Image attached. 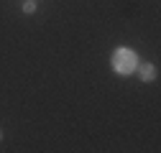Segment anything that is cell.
<instances>
[{
  "label": "cell",
  "mask_w": 161,
  "mask_h": 153,
  "mask_svg": "<svg viewBox=\"0 0 161 153\" xmlns=\"http://www.w3.org/2000/svg\"><path fill=\"white\" fill-rule=\"evenodd\" d=\"M110 64H113L115 74L128 76V74H133L136 66H138V56H136V51H130V49H115Z\"/></svg>",
  "instance_id": "1"
},
{
  "label": "cell",
  "mask_w": 161,
  "mask_h": 153,
  "mask_svg": "<svg viewBox=\"0 0 161 153\" xmlns=\"http://www.w3.org/2000/svg\"><path fill=\"white\" fill-rule=\"evenodd\" d=\"M136 71H138V76H141L143 82H153V79H156V66L148 64V61H146V64H138Z\"/></svg>",
  "instance_id": "2"
},
{
  "label": "cell",
  "mask_w": 161,
  "mask_h": 153,
  "mask_svg": "<svg viewBox=\"0 0 161 153\" xmlns=\"http://www.w3.org/2000/svg\"><path fill=\"white\" fill-rule=\"evenodd\" d=\"M36 10V3H33V0H26V3H23V13H33Z\"/></svg>",
  "instance_id": "3"
}]
</instances>
